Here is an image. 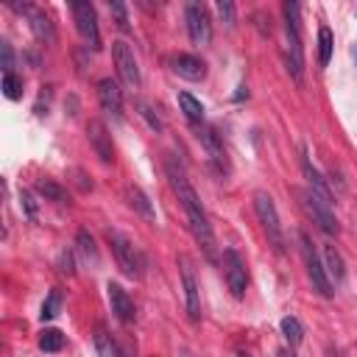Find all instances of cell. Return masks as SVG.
Returning a JSON list of instances; mask_svg holds the SVG:
<instances>
[{
	"mask_svg": "<svg viewBox=\"0 0 357 357\" xmlns=\"http://www.w3.org/2000/svg\"><path fill=\"white\" fill-rule=\"evenodd\" d=\"M78 179H76V184L81 187V190H92V182H87V176H84V171H73Z\"/></svg>",
	"mask_w": 357,
	"mask_h": 357,
	"instance_id": "36",
	"label": "cell"
},
{
	"mask_svg": "<svg viewBox=\"0 0 357 357\" xmlns=\"http://www.w3.org/2000/svg\"><path fill=\"white\" fill-rule=\"evenodd\" d=\"M73 20L76 28L81 34V39L87 42V47L98 50L100 47V31H98V14L89 3H73Z\"/></svg>",
	"mask_w": 357,
	"mask_h": 357,
	"instance_id": "10",
	"label": "cell"
},
{
	"mask_svg": "<svg viewBox=\"0 0 357 357\" xmlns=\"http://www.w3.org/2000/svg\"><path fill=\"white\" fill-rule=\"evenodd\" d=\"M327 357H338V354H335V351H332V349H329V351H327Z\"/></svg>",
	"mask_w": 357,
	"mask_h": 357,
	"instance_id": "39",
	"label": "cell"
},
{
	"mask_svg": "<svg viewBox=\"0 0 357 357\" xmlns=\"http://www.w3.org/2000/svg\"><path fill=\"white\" fill-rule=\"evenodd\" d=\"M299 240H301V257H304V266H307V277H310L313 288H316L324 299H332L335 285H332V279H329V274H327V268H324V263H321V257H318V251H316L310 235L301 232Z\"/></svg>",
	"mask_w": 357,
	"mask_h": 357,
	"instance_id": "5",
	"label": "cell"
},
{
	"mask_svg": "<svg viewBox=\"0 0 357 357\" xmlns=\"http://www.w3.org/2000/svg\"><path fill=\"white\" fill-rule=\"evenodd\" d=\"M62 346H65V335L59 332V329H42L39 332V349L42 351H62Z\"/></svg>",
	"mask_w": 357,
	"mask_h": 357,
	"instance_id": "27",
	"label": "cell"
},
{
	"mask_svg": "<svg viewBox=\"0 0 357 357\" xmlns=\"http://www.w3.org/2000/svg\"><path fill=\"white\" fill-rule=\"evenodd\" d=\"M299 198H301V207L307 210V215L318 224V229L321 232H327V235H338L340 232V224H338V218H335V213H332V204L329 201H324L318 193H313L310 187L307 190H299Z\"/></svg>",
	"mask_w": 357,
	"mask_h": 357,
	"instance_id": "6",
	"label": "cell"
},
{
	"mask_svg": "<svg viewBox=\"0 0 357 357\" xmlns=\"http://www.w3.org/2000/svg\"><path fill=\"white\" fill-rule=\"evenodd\" d=\"M118 357H134V351H131L129 346H120V349H118Z\"/></svg>",
	"mask_w": 357,
	"mask_h": 357,
	"instance_id": "38",
	"label": "cell"
},
{
	"mask_svg": "<svg viewBox=\"0 0 357 357\" xmlns=\"http://www.w3.org/2000/svg\"><path fill=\"white\" fill-rule=\"evenodd\" d=\"M0 67H3V76L14 73V50H12V45L6 39L0 42Z\"/></svg>",
	"mask_w": 357,
	"mask_h": 357,
	"instance_id": "31",
	"label": "cell"
},
{
	"mask_svg": "<svg viewBox=\"0 0 357 357\" xmlns=\"http://www.w3.org/2000/svg\"><path fill=\"white\" fill-rule=\"evenodd\" d=\"M179 274H182V288H184V304H187V316L193 321L201 318V299H198V282L193 274V266L187 257H179Z\"/></svg>",
	"mask_w": 357,
	"mask_h": 357,
	"instance_id": "13",
	"label": "cell"
},
{
	"mask_svg": "<svg viewBox=\"0 0 357 357\" xmlns=\"http://www.w3.org/2000/svg\"><path fill=\"white\" fill-rule=\"evenodd\" d=\"M165 171H168V182L182 204V210L187 215V224H190V232L195 237V243L204 248V254H207V260H215V235H213V226H210V218L207 213H204L201 207V198L195 193V187L190 184L187 173L182 165H176V157L171 154L168 162H165Z\"/></svg>",
	"mask_w": 357,
	"mask_h": 357,
	"instance_id": "1",
	"label": "cell"
},
{
	"mask_svg": "<svg viewBox=\"0 0 357 357\" xmlns=\"http://www.w3.org/2000/svg\"><path fill=\"white\" fill-rule=\"evenodd\" d=\"M137 109H140V118L151 126V129H154V131H162L165 129V123H162V118L154 112V109H151L148 104H142V100H140V104H137Z\"/></svg>",
	"mask_w": 357,
	"mask_h": 357,
	"instance_id": "29",
	"label": "cell"
},
{
	"mask_svg": "<svg viewBox=\"0 0 357 357\" xmlns=\"http://www.w3.org/2000/svg\"><path fill=\"white\" fill-rule=\"evenodd\" d=\"M282 17H285V36H288L285 65H288V73L293 76V81H296V84H304V47H301L299 3H293V0H285V3H282Z\"/></svg>",
	"mask_w": 357,
	"mask_h": 357,
	"instance_id": "2",
	"label": "cell"
},
{
	"mask_svg": "<svg viewBox=\"0 0 357 357\" xmlns=\"http://www.w3.org/2000/svg\"><path fill=\"white\" fill-rule=\"evenodd\" d=\"M107 237H109V243H112V251H115V260H118V266H120V271L129 277V279H142V274H145V257H142V251L123 235V232H115V229H109L107 232Z\"/></svg>",
	"mask_w": 357,
	"mask_h": 357,
	"instance_id": "3",
	"label": "cell"
},
{
	"mask_svg": "<svg viewBox=\"0 0 357 357\" xmlns=\"http://www.w3.org/2000/svg\"><path fill=\"white\" fill-rule=\"evenodd\" d=\"M107 296H109V307H112V313H115V318L118 321H123V324H131L134 321V301H131V296L118 285V282H109L107 285Z\"/></svg>",
	"mask_w": 357,
	"mask_h": 357,
	"instance_id": "16",
	"label": "cell"
},
{
	"mask_svg": "<svg viewBox=\"0 0 357 357\" xmlns=\"http://www.w3.org/2000/svg\"><path fill=\"white\" fill-rule=\"evenodd\" d=\"M221 266H224V279H226L232 296H235V299H243V296H246V288H248V271H246L243 257H240L235 248H226Z\"/></svg>",
	"mask_w": 357,
	"mask_h": 357,
	"instance_id": "8",
	"label": "cell"
},
{
	"mask_svg": "<svg viewBox=\"0 0 357 357\" xmlns=\"http://www.w3.org/2000/svg\"><path fill=\"white\" fill-rule=\"evenodd\" d=\"M34 190H36L45 201H54V204H67V201H70L67 190H65L62 184H56L54 179H36V182H34Z\"/></svg>",
	"mask_w": 357,
	"mask_h": 357,
	"instance_id": "20",
	"label": "cell"
},
{
	"mask_svg": "<svg viewBox=\"0 0 357 357\" xmlns=\"http://www.w3.org/2000/svg\"><path fill=\"white\" fill-rule=\"evenodd\" d=\"M109 12L115 14L118 28H120L123 34H129V31H131V25H129V9H126V3H109Z\"/></svg>",
	"mask_w": 357,
	"mask_h": 357,
	"instance_id": "33",
	"label": "cell"
},
{
	"mask_svg": "<svg viewBox=\"0 0 357 357\" xmlns=\"http://www.w3.org/2000/svg\"><path fill=\"white\" fill-rule=\"evenodd\" d=\"M254 213H257L263 232L268 235V243L277 251H285V235H282V224H279V213H277V204L266 190L254 193Z\"/></svg>",
	"mask_w": 357,
	"mask_h": 357,
	"instance_id": "4",
	"label": "cell"
},
{
	"mask_svg": "<svg viewBox=\"0 0 357 357\" xmlns=\"http://www.w3.org/2000/svg\"><path fill=\"white\" fill-rule=\"evenodd\" d=\"M179 109L184 112V118H187L193 126H201V123H204V104H201L195 95L179 92Z\"/></svg>",
	"mask_w": 357,
	"mask_h": 357,
	"instance_id": "21",
	"label": "cell"
},
{
	"mask_svg": "<svg viewBox=\"0 0 357 357\" xmlns=\"http://www.w3.org/2000/svg\"><path fill=\"white\" fill-rule=\"evenodd\" d=\"M168 65L184 81H204L207 78V65H204L198 56H193V54H173L168 59Z\"/></svg>",
	"mask_w": 357,
	"mask_h": 357,
	"instance_id": "14",
	"label": "cell"
},
{
	"mask_svg": "<svg viewBox=\"0 0 357 357\" xmlns=\"http://www.w3.org/2000/svg\"><path fill=\"white\" fill-rule=\"evenodd\" d=\"M184 20H187V34H190L193 45H210V39H213V20H210L207 9H204L201 3H187Z\"/></svg>",
	"mask_w": 357,
	"mask_h": 357,
	"instance_id": "9",
	"label": "cell"
},
{
	"mask_svg": "<svg viewBox=\"0 0 357 357\" xmlns=\"http://www.w3.org/2000/svg\"><path fill=\"white\" fill-rule=\"evenodd\" d=\"M324 263H327V274H329V279H332L335 285H340V282L346 279V266H343L340 251H338L332 243L324 246Z\"/></svg>",
	"mask_w": 357,
	"mask_h": 357,
	"instance_id": "19",
	"label": "cell"
},
{
	"mask_svg": "<svg viewBox=\"0 0 357 357\" xmlns=\"http://www.w3.org/2000/svg\"><path fill=\"white\" fill-rule=\"evenodd\" d=\"M20 201H23V210H25L28 221H36V201H34V195L28 190H20Z\"/></svg>",
	"mask_w": 357,
	"mask_h": 357,
	"instance_id": "34",
	"label": "cell"
},
{
	"mask_svg": "<svg viewBox=\"0 0 357 357\" xmlns=\"http://www.w3.org/2000/svg\"><path fill=\"white\" fill-rule=\"evenodd\" d=\"M243 98H248V87L246 84H240L237 92H235V100H243Z\"/></svg>",
	"mask_w": 357,
	"mask_h": 357,
	"instance_id": "37",
	"label": "cell"
},
{
	"mask_svg": "<svg viewBox=\"0 0 357 357\" xmlns=\"http://www.w3.org/2000/svg\"><path fill=\"white\" fill-rule=\"evenodd\" d=\"M59 310H62V293H59V290H50L47 299H45V304H42L39 318H42V321H54V318L59 316Z\"/></svg>",
	"mask_w": 357,
	"mask_h": 357,
	"instance_id": "28",
	"label": "cell"
},
{
	"mask_svg": "<svg viewBox=\"0 0 357 357\" xmlns=\"http://www.w3.org/2000/svg\"><path fill=\"white\" fill-rule=\"evenodd\" d=\"M31 31L36 34L39 42H54L56 39V31H54V23H50V17L45 12H36L31 14Z\"/></svg>",
	"mask_w": 357,
	"mask_h": 357,
	"instance_id": "23",
	"label": "cell"
},
{
	"mask_svg": "<svg viewBox=\"0 0 357 357\" xmlns=\"http://www.w3.org/2000/svg\"><path fill=\"white\" fill-rule=\"evenodd\" d=\"M126 201H129V207L148 224H157V213H154V204L148 201V195L137 187V184H129L126 187Z\"/></svg>",
	"mask_w": 357,
	"mask_h": 357,
	"instance_id": "18",
	"label": "cell"
},
{
	"mask_svg": "<svg viewBox=\"0 0 357 357\" xmlns=\"http://www.w3.org/2000/svg\"><path fill=\"white\" fill-rule=\"evenodd\" d=\"M332 45H335L332 31H329L327 25H321V28H318V65H321V67H327L329 59H332Z\"/></svg>",
	"mask_w": 357,
	"mask_h": 357,
	"instance_id": "26",
	"label": "cell"
},
{
	"mask_svg": "<svg viewBox=\"0 0 357 357\" xmlns=\"http://www.w3.org/2000/svg\"><path fill=\"white\" fill-rule=\"evenodd\" d=\"M98 104L112 120H123V89L115 78H100L98 81Z\"/></svg>",
	"mask_w": 357,
	"mask_h": 357,
	"instance_id": "12",
	"label": "cell"
},
{
	"mask_svg": "<svg viewBox=\"0 0 357 357\" xmlns=\"http://www.w3.org/2000/svg\"><path fill=\"white\" fill-rule=\"evenodd\" d=\"M279 327H282V335H285L288 346H290V349H296V346L301 343V338H304V329H301L299 318H293V316H285Z\"/></svg>",
	"mask_w": 357,
	"mask_h": 357,
	"instance_id": "25",
	"label": "cell"
},
{
	"mask_svg": "<svg viewBox=\"0 0 357 357\" xmlns=\"http://www.w3.org/2000/svg\"><path fill=\"white\" fill-rule=\"evenodd\" d=\"M198 142L204 145V151L210 154V162L215 165L218 173H229V157L224 151V142H221V134L213 129V126H198Z\"/></svg>",
	"mask_w": 357,
	"mask_h": 357,
	"instance_id": "11",
	"label": "cell"
},
{
	"mask_svg": "<svg viewBox=\"0 0 357 357\" xmlns=\"http://www.w3.org/2000/svg\"><path fill=\"white\" fill-rule=\"evenodd\" d=\"M87 137H89V145L95 148L98 160L104 162V165H112L115 151H112V134L107 131V126L100 123V120H89V126H87Z\"/></svg>",
	"mask_w": 357,
	"mask_h": 357,
	"instance_id": "15",
	"label": "cell"
},
{
	"mask_svg": "<svg viewBox=\"0 0 357 357\" xmlns=\"http://www.w3.org/2000/svg\"><path fill=\"white\" fill-rule=\"evenodd\" d=\"M73 266H76V263H73V251H67V248H65V251L59 254V274L73 277V274H76V268H73Z\"/></svg>",
	"mask_w": 357,
	"mask_h": 357,
	"instance_id": "35",
	"label": "cell"
},
{
	"mask_svg": "<svg viewBox=\"0 0 357 357\" xmlns=\"http://www.w3.org/2000/svg\"><path fill=\"white\" fill-rule=\"evenodd\" d=\"M301 173H304V179L310 182V190L313 193H318L324 201H329L332 204V193H329V184H327V179L316 171V165L310 162V154H307V148H301Z\"/></svg>",
	"mask_w": 357,
	"mask_h": 357,
	"instance_id": "17",
	"label": "cell"
},
{
	"mask_svg": "<svg viewBox=\"0 0 357 357\" xmlns=\"http://www.w3.org/2000/svg\"><path fill=\"white\" fill-rule=\"evenodd\" d=\"M112 62H115V67H118L120 81H123L129 89H137L140 81H142V76H140V65H137V59H134V50L129 47L126 39H115V42H112Z\"/></svg>",
	"mask_w": 357,
	"mask_h": 357,
	"instance_id": "7",
	"label": "cell"
},
{
	"mask_svg": "<svg viewBox=\"0 0 357 357\" xmlns=\"http://www.w3.org/2000/svg\"><path fill=\"white\" fill-rule=\"evenodd\" d=\"M3 95H6L9 100H17V98L23 95V81H20L14 73L3 76Z\"/></svg>",
	"mask_w": 357,
	"mask_h": 357,
	"instance_id": "30",
	"label": "cell"
},
{
	"mask_svg": "<svg viewBox=\"0 0 357 357\" xmlns=\"http://www.w3.org/2000/svg\"><path fill=\"white\" fill-rule=\"evenodd\" d=\"M92 343H95V351H98V357H118V343L112 340V335L107 332V327H95V335H92Z\"/></svg>",
	"mask_w": 357,
	"mask_h": 357,
	"instance_id": "24",
	"label": "cell"
},
{
	"mask_svg": "<svg viewBox=\"0 0 357 357\" xmlns=\"http://www.w3.org/2000/svg\"><path fill=\"white\" fill-rule=\"evenodd\" d=\"M76 248H78V254H81V260H84L87 266L98 268L100 257H98V248H95V240H92V235H89L87 229H81V232L76 235Z\"/></svg>",
	"mask_w": 357,
	"mask_h": 357,
	"instance_id": "22",
	"label": "cell"
},
{
	"mask_svg": "<svg viewBox=\"0 0 357 357\" xmlns=\"http://www.w3.org/2000/svg\"><path fill=\"white\" fill-rule=\"evenodd\" d=\"M215 12L221 17V23H226V28H235V3H229V0H218L215 3Z\"/></svg>",
	"mask_w": 357,
	"mask_h": 357,
	"instance_id": "32",
	"label": "cell"
}]
</instances>
